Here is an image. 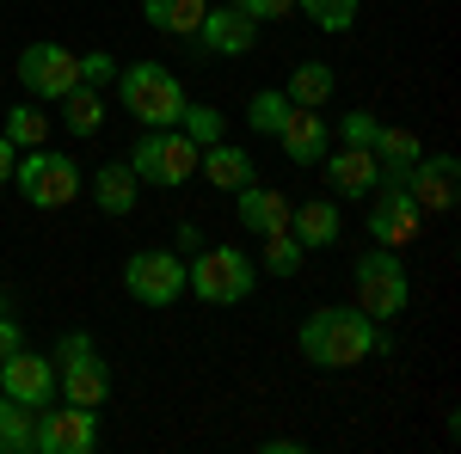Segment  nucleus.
Segmentation results:
<instances>
[{
  "mask_svg": "<svg viewBox=\"0 0 461 454\" xmlns=\"http://www.w3.org/2000/svg\"><path fill=\"white\" fill-rule=\"evenodd\" d=\"M295 350L302 362L314 369H357L382 350V325L363 314V307H314L295 332Z\"/></svg>",
  "mask_w": 461,
  "mask_h": 454,
  "instance_id": "nucleus-1",
  "label": "nucleus"
},
{
  "mask_svg": "<svg viewBox=\"0 0 461 454\" xmlns=\"http://www.w3.org/2000/svg\"><path fill=\"white\" fill-rule=\"evenodd\" d=\"M185 289L197 301H210V307H234V301H247L258 289V258H247L240 245H210V252L197 245L185 258Z\"/></svg>",
  "mask_w": 461,
  "mask_h": 454,
  "instance_id": "nucleus-2",
  "label": "nucleus"
},
{
  "mask_svg": "<svg viewBox=\"0 0 461 454\" xmlns=\"http://www.w3.org/2000/svg\"><path fill=\"white\" fill-rule=\"evenodd\" d=\"M117 99L130 105V117L142 129H173L178 111H185V86L160 62H130V68H117Z\"/></svg>",
  "mask_w": 461,
  "mask_h": 454,
  "instance_id": "nucleus-3",
  "label": "nucleus"
},
{
  "mask_svg": "<svg viewBox=\"0 0 461 454\" xmlns=\"http://www.w3.org/2000/svg\"><path fill=\"white\" fill-rule=\"evenodd\" d=\"M351 289H357V307L375 319V325L382 319H400L406 301H412V277H406L400 252H388V245H369L351 264Z\"/></svg>",
  "mask_w": 461,
  "mask_h": 454,
  "instance_id": "nucleus-4",
  "label": "nucleus"
},
{
  "mask_svg": "<svg viewBox=\"0 0 461 454\" xmlns=\"http://www.w3.org/2000/svg\"><path fill=\"white\" fill-rule=\"evenodd\" d=\"M13 191L32 203V209H68L80 197V166L56 147H19L13 160Z\"/></svg>",
  "mask_w": 461,
  "mask_h": 454,
  "instance_id": "nucleus-5",
  "label": "nucleus"
},
{
  "mask_svg": "<svg viewBox=\"0 0 461 454\" xmlns=\"http://www.w3.org/2000/svg\"><path fill=\"white\" fill-rule=\"evenodd\" d=\"M130 173L154 184V191H178V184H191L197 178V141L185 136V129H148L136 147H130Z\"/></svg>",
  "mask_w": 461,
  "mask_h": 454,
  "instance_id": "nucleus-6",
  "label": "nucleus"
},
{
  "mask_svg": "<svg viewBox=\"0 0 461 454\" xmlns=\"http://www.w3.org/2000/svg\"><path fill=\"white\" fill-rule=\"evenodd\" d=\"M50 362H56V393H62L68 405H93V412H99L111 399V362L93 350L86 332H68Z\"/></svg>",
  "mask_w": 461,
  "mask_h": 454,
  "instance_id": "nucleus-7",
  "label": "nucleus"
},
{
  "mask_svg": "<svg viewBox=\"0 0 461 454\" xmlns=\"http://www.w3.org/2000/svg\"><path fill=\"white\" fill-rule=\"evenodd\" d=\"M369 197H375V203H369V215H363V227H369V245L406 252V245L425 234V209L412 203V191H406V184L382 178V184H375Z\"/></svg>",
  "mask_w": 461,
  "mask_h": 454,
  "instance_id": "nucleus-8",
  "label": "nucleus"
},
{
  "mask_svg": "<svg viewBox=\"0 0 461 454\" xmlns=\"http://www.w3.org/2000/svg\"><path fill=\"white\" fill-rule=\"evenodd\" d=\"M99 449V412L93 405H37L32 412V454H93Z\"/></svg>",
  "mask_w": 461,
  "mask_h": 454,
  "instance_id": "nucleus-9",
  "label": "nucleus"
},
{
  "mask_svg": "<svg viewBox=\"0 0 461 454\" xmlns=\"http://www.w3.org/2000/svg\"><path fill=\"white\" fill-rule=\"evenodd\" d=\"M19 86L32 93V99H62V93H74L80 86V56H74L68 43H25L19 49Z\"/></svg>",
  "mask_w": 461,
  "mask_h": 454,
  "instance_id": "nucleus-10",
  "label": "nucleus"
},
{
  "mask_svg": "<svg viewBox=\"0 0 461 454\" xmlns=\"http://www.w3.org/2000/svg\"><path fill=\"white\" fill-rule=\"evenodd\" d=\"M123 289H130V301H142V307H173L178 295H185V258L178 252H130V264H123Z\"/></svg>",
  "mask_w": 461,
  "mask_h": 454,
  "instance_id": "nucleus-11",
  "label": "nucleus"
},
{
  "mask_svg": "<svg viewBox=\"0 0 461 454\" xmlns=\"http://www.w3.org/2000/svg\"><path fill=\"white\" fill-rule=\"evenodd\" d=\"M400 184L412 191V203L425 215H449L456 209V191H461V166H456V154H425V160H412L400 173Z\"/></svg>",
  "mask_w": 461,
  "mask_h": 454,
  "instance_id": "nucleus-12",
  "label": "nucleus"
},
{
  "mask_svg": "<svg viewBox=\"0 0 461 454\" xmlns=\"http://www.w3.org/2000/svg\"><path fill=\"white\" fill-rule=\"evenodd\" d=\"M0 393L19 399V405H32V412L50 405V399H56V362L19 344L13 356H0Z\"/></svg>",
  "mask_w": 461,
  "mask_h": 454,
  "instance_id": "nucleus-13",
  "label": "nucleus"
},
{
  "mask_svg": "<svg viewBox=\"0 0 461 454\" xmlns=\"http://www.w3.org/2000/svg\"><path fill=\"white\" fill-rule=\"evenodd\" d=\"M191 43H197L203 56H247L252 43H258V19H247V13H234V6L221 0V6H210V13L197 19V31H191Z\"/></svg>",
  "mask_w": 461,
  "mask_h": 454,
  "instance_id": "nucleus-14",
  "label": "nucleus"
},
{
  "mask_svg": "<svg viewBox=\"0 0 461 454\" xmlns=\"http://www.w3.org/2000/svg\"><path fill=\"white\" fill-rule=\"evenodd\" d=\"M326 184L339 191V197H369L375 184H382V160H375V147H326Z\"/></svg>",
  "mask_w": 461,
  "mask_h": 454,
  "instance_id": "nucleus-15",
  "label": "nucleus"
},
{
  "mask_svg": "<svg viewBox=\"0 0 461 454\" xmlns=\"http://www.w3.org/2000/svg\"><path fill=\"white\" fill-rule=\"evenodd\" d=\"M234 221H240L247 234H277V227H289V197L252 178V184L234 191Z\"/></svg>",
  "mask_w": 461,
  "mask_h": 454,
  "instance_id": "nucleus-16",
  "label": "nucleus"
},
{
  "mask_svg": "<svg viewBox=\"0 0 461 454\" xmlns=\"http://www.w3.org/2000/svg\"><path fill=\"white\" fill-rule=\"evenodd\" d=\"M277 147L289 154V166H320L326 160V117L308 105H295L284 117V129H277Z\"/></svg>",
  "mask_w": 461,
  "mask_h": 454,
  "instance_id": "nucleus-17",
  "label": "nucleus"
},
{
  "mask_svg": "<svg viewBox=\"0 0 461 454\" xmlns=\"http://www.w3.org/2000/svg\"><path fill=\"white\" fill-rule=\"evenodd\" d=\"M197 178L215 191H240V184H252V154L234 141H210V147H197Z\"/></svg>",
  "mask_w": 461,
  "mask_h": 454,
  "instance_id": "nucleus-18",
  "label": "nucleus"
},
{
  "mask_svg": "<svg viewBox=\"0 0 461 454\" xmlns=\"http://www.w3.org/2000/svg\"><path fill=\"white\" fill-rule=\"evenodd\" d=\"M289 234L302 240V252H320V245H332L339 234H345V215H339V203H326V197H314V203L289 209Z\"/></svg>",
  "mask_w": 461,
  "mask_h": 454,
  "instance_id": "nucleus-19",
  "label": "nucleus"
},
{
  "mask_svg": "<svg viewBox=\"0 0 461 454\" xmlns=\"http://www.w3.org/2000/svg\"><path fill=\"white\" fill-rule=\"evenodd\" d=\"M136 197H142V178L130 173V160H111L93 173V203L105 215H136Z\"/></svg>",
  "mask_w": 461,
  "mask_h": 454,
  "instance_id": "nucleus-20",
  "label": "nucleus"
},
{
  "mask_svg": "<svg viewBox=\"0 0 461 454\" xmlns=\"http://www.w3.org/2000/svg\"><path fill=\"white\" fill-rule=\"evenodd\" d=\"M56 105H62V123H68V136L86 141V136H99V129H105V99H99V86H86V80H80L74 93H62Z\"/></svg>",
  "mask_w": 461,
  "mask_h": 454,
  "instance_id": "nucleus-21",
  "label": "nucleus"
},
{
  "mask_svg": "<svg viewBox=\"0 0 461 454\" xmlns=\"http://www.w3.org/2000/svg\"><path fill=\"white\" fill-rule=\"evenodd\" d=\"M289 105H308V111H326V99L339 93V74L326 68V62H295V74H289Z\"/></svg>",
  "mask_w": 461,
  "mask_h": 454,
  "instance_id": "nucleus-22",
  "label": "nucleus"
},
{
  "mask_svg": "<svg viewBox=\"0 0 461 454\" xmlns=\"http://www.w3.org/2000/svg\"><path fill=\"white\" fill-rule=\"evenodd\" d=\"M375 160H382V178H393V184H400V173H406L412 160H425V141L412 136V129L382 123V129H375Z\"/></svg>",
  "mask_w": 461,
  "mask_h": 454,
  "instance_id": "nucleus-23",
  "label": "nucleus"
},
{
  "mask_svg": "<svg viewBox=\"0 0 461 454\" xmlns=\"http://www.w3.org/2000/svg\"><path fill=\"white\" fill-rule=\"evenodd\" d=\"M203 13H210V0H142V19L167 37H191Z\"/></svg>",
  "mask_w": 461,
  "mask_h": 454,
  "instance_id": "nucleus-24",
  "label": "nucleus"
},
{
  "mask_svg": "<svg viewBox=\"0 0 461 454\" xmlns=\"http://www.w3.org/2000/svg\"><path fill=\"white\" fill-rule=\"evenodd\" d=\"M289 111H295V105H289L284 86H258V93L247 99V129H258V136H277Z\"/></svg>",
  "mask_w": 461,
  "mask_h": 454,
  "instance_id": "nucleus-25",
  "label": "nucleus"
},
{
  "mask_svg": "<svg viewBox=\"0 0 461 454\" xmlns=\"http://www.w3.org/2000/svg\"><path fill=\"white\" fill-rule=\"evenodd\" d=\"M258 240H265V258H258V271H271V277H284V282L302 271V258H308V252H302V240H295L289 227H277V234H258Z\"/></svg>",
  "mask_w": 461,
  "mask_h": 454,
  "instance_id": "nucleus-26",
  "label": "nucleus"
},
{
  "mask_svg": "<svg viewBox=\"0 0 461 454\" xmlns=\"http://www.w3.org/2000/svg\"><path fill=\"white\" fill-rule=\"evenodd\" d=\"M0 454H32V405L0 393Z\"/></svg>",
  "mask_w": 461,
  "mask_h": 454,
  "instance_id": "nucleus-27",
  "label": "nucleus"
},
{
  "mask_svg": "<svg viewBox=\"0 0 461 454\" xmlns=\"http://www.w3.org/2000/svg\"><path fill=\"white\" fill-rule=\"evenodd\" d=\"M0 136L13 141V147H43V136H50V117L37 105H13L6 111V123H0Z\"/></svg>",
  "mask_w": 461,
  "mask_h": 454,
  "instance_id": "nucleus-28",
  "label": "nucleus"
},
{
  "mask_svg": "<svg viewBox=\"0 0 461 454\" xmlns=\"http://www.w3.org/2000/svg\"><path fill=\"white\" fill-rule=\"evenodd\" d=\"M302 13H308V25H320V31H332V37H345L357 25V6L363 0H295Z\"/></svg>",
  "mask_w": 461,
  "mask_h": 454,
  "instance_id": "nucleus-29",
  "label": "nucleus"
},
{
  "mask_svg": "<svg viewBox=\"0 0 461 454\" xmlns=\"http://www.w3.org/2000/svg\"><path fill=\"white\" fill-rule=\"evenodd\" d=\"M178 129L197 141V147H210V141L228 136V117H221L215 105H191V99H185V111H178Z\"/></svg>",
  "mask_w": 461,
  "mask_h": 454,
  "instance_id": "nucleus-30",
  "label": "nucleus"
},
{
  "mask_svg": "<svg viewBox=\"0 0 461 454\" xmlns=\"http://www.w3.org/2000/svg\"><path fill=\"white\" fill-rule=\"evenodd\" d=\"M375 111H345L339 117V136H345V147H375Z\"/></svg>",
  "mask_w": 461,
  "mask_h": 454,
  "instance_id": "nucleus-31",
  "label": "nucleus"
},
{
  "mask_svg": "<svg viewBox=\"0 0 461 454\" xmlns=\"http://www.w3.org/2000/svg\"><path fill=\"white\" fill-rule=\"evenodd\" d=\"M80 80H86V86L117 80V56H111V49H86V56H80Z\"/></svg>",
  "mask_w": 461,
  "mask_h": 454,
  "instance_id": "nucleus-32",
  "label": "nucleus"
},
{
  "mask_svg": "<svg viewBox=\"0 0 461 454\" xmlns=\"http://www.w3.org/2000/svg\"><path fill=\"white\" fill-rule=\"evenodd\" d=\"M228 6H234V13H247V19H258V25H265V19H289V13H295V0H228Z\"/></svg>",
  "mask_w": 461,
  "mask_h": 454,
  "instance_id": "nucleus-33",
  "label": "nucleus"
},
{
  "mask_svg": "<svg viewBox=\"0 0 461 454\" xmlns=\"http://www.w3.org/2000/svg\"><path fill=\"white\" fill-rule=\"evenodd\" d=\"M19 344H25V325H19L13 314H0V356H13Z\"/></svg>",
  "mask_w": 461,
  "mask_h": 454,
  "instance_id": "nucleus-34",
  "label": "nucleus"
},
{
  "mask_svg": "<svg viewBox=\"0 0 461 454\" xmlns=\"http://www.w3.org/2000/svg\"><path fill=\"white\" fill-rule=\"evenodd\" d=\"M258 449H265V454H302L308 442H295V436H271V442H258Z\"/></svg>",
  "mask_w": 461,
  "mask_h": 454,
  "instance_id": "nucleus-35",
  "label": "nucleus"
},
{
  "mask_svg": "<svg viewBox=\"0 0 461 454\" xmlns=\"http://www.w3.org/2000/svg\"><path fill=\"white\" fill-rule=\"evenodd\" d=\"M13 160H19V147L0 136V184H13Z\"/></svg>",
  "mask_w": 461,
  "mask_h": 454,
  "instance_id": "nucleus-36",
  "label": "nucleus"
}]
</instances>
